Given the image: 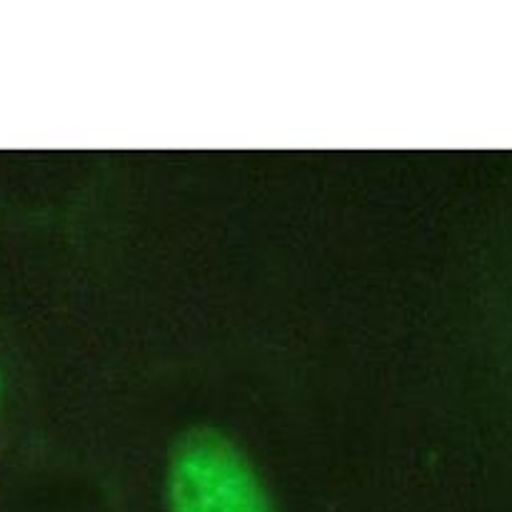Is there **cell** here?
I'll return each mask as SVG.
<instances>
[{
  "label": "cell",
  "instance_id": "6da1fadb",
  "mask_svg": "<svg viewBox=\"0 0 512 512\" xmlns=\"http://www.w3.org/2000/svg\"><path fill=\"white\" fill-rule=\"evenodd\" d=\"M168 512H278L243 450L198 430L178 443L165 475Z\"/></svg>",
  "mask_w": 512,
  "mask_h": 512
},
{
  "label": "cell",
  "instance_id": "7a4b0ae2",
  "mask_svg": "<svg viewBox=\"0 0 512 512\" xmlns=\"http://www.w3.org/2000/svg\"><path fill=\"white\" fill-rule=\"evenodd\" d=\"M0 393H3V375H0Z\"/></svg>",
  "mask_w": 512,
  "mask_h": 512
}]
</instances>
